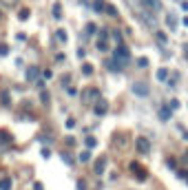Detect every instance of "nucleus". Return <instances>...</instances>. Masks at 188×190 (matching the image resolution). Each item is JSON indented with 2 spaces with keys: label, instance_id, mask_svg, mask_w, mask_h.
I'll use <instances>...</instances> for the list:
<instances>
[{
  "label": "nucleus",
  "instance_id": "f257e3e1",
  "mask_svg": "<svg viewBox=\"0 0 188 190\" xmlns=\"http://www.w3.org/2000/svg\"><path fill=\"white\" fill-rule=\"evenodd\" d=\"M135 148H137L139 153H144V155H146V153L151 150V141H148L146 137H137V139H135Z\"/></svg>",
  "mask_w": 188,
  "mask_h": 190
},
{
  "label": "nucleus",
  "instance_id": "f03ea898",
  "mask_svg": "<svg viewBox=\"0 0 188 190\" xmlns=\"http://www.w3.org/2000/svg\"><path fill=\"white\" fill-rule=\"evenodd\" d=\"M115 58L117 60H120V62H128V49H126V46L124 44H120V46H117V49H115Z\"/></svg>",
  "mask_w": 188,
  "mask_h": 190
},
{
  "label": "nucleus",
  "instance_id": "7ed1b4c3",
  "mask_svg": "<svg viewBox=\"0 0 188 190\" xmlns=\"http://www.w3.org/2000/svg\"><path fill=\"white\" fill-rule=\"evenodd\" d=\"M133 93H137V95H142V97H144V95H148V88H146L144 82H135L133 84Z\"/></svg>",
  "mask_w": 188,
  "mask_h": 190
},
{
  "label": "nucleus",
  "instance_id": "20e7f679",
  "mask_svg": "<svg viewBox=\"0 0 188 190\" xmlns=\"http://www.w3.org/2000/svg\"><path fill=\"white\" fill-rule=\"evenodd\" d=\"M171 115H173V108H171V106H161V108H159V120H161V122H168Z\"/></svg>",
  "mask_w": 188,
  "mask_h": 190
},
{
  "label": "nucleus",
  "instance_id": "39448f33",
  "mask_svg": "<svg viewBox=\"0 0 188 190\" xmlns=\"http://www.w3.org/2000/svg\"><path fill=\"white\" fill-rule=\"evenodd\" d=\"M131 170H133V173H135V170L139 173V175H137V179H139V181H144V179H146V170H144L139 164H131Z\"/></svg>",
  "mask_w": 188,
  "mask_h": 190
},
{
  "label": "nucleus",
  "instance_id": "423d86ee",
  "mask_svg": "<svg viewBox=\"0 0 188 190\" xmlns=\"http://www.w3.org/2000/svg\"><path fill=\"white\" fill-rule=\"evenodd\" d=\"M106 111H108V106H106V102H104V100L95 102V115H104Z\"/></svg>",
  "mask_w": 188,
  "mask_h": 190
},
{
  "label": "nucleus",
  "instance_id": "0eeeda50",
  "mask_svg": "<svg viewBox=\"0 0 188 190\" xmlns=\"http://www.w3.org/2000/svg\"><path fill=\"white\" fill-rule=\"evenodd\" d=\"M104 170H106V157H100V159H98V164H95V173H98V175H102Z\"/></svg>",
  "mask_w": 188,
  "mask_h": 190
},
{
  "label": "nucleus",
  "instance_id": "6e6552de",
  "mask_svg": "<svg viewBox=\"0 0 188 190\" xmlns=\"http://www.w3.org/2000/svg\"><path fill=\"white\" fill-rule=\"evenodd\" d=\"M11 186H13L11 177H2V179H0V190H11Z\"/></svg>",
  "mask_w": 188,
  "mask_h": 190
},
{
  "label": "nucleus",
  "instance_id": "1a4fd4ad",
  "mask_svg": "<svg viewBox=\"0 0 188 190\" xmlns=\"http://www.w3.org/2000/svg\"><path fill=\"white\" fill-rule=\"evenodd\" d=\"M38 78V66H29L27 69V80H36Z\"/></svg>",
  "mask_w": 188,
  "mask_h": 190
},
{
  "label": "nucleus",
  "instance_id": "9d476101",
  "mask_svg": "<svg viewBox=\"0 0 188 190\" xmlns=\"http://www.w3.org/2000/svg\"><path fill=\"white\" fill-rule=\"evenodd\" d=\"M104 7H106V2H104V0H93V9H95V11H104Z\"/></svg>",
  "mask_w": 188,
  "mask_h": 190
},
{
  "label": "nucleus",
  "instance_id": "9b49d317",
  "mask_svg": "<svg viewBox=\"0 0 188 190\" xmlns=\"http://www.w3.org/2000/svg\"><path fill=\"white\" fill-rule=\"evenodd\" d=\"M53 18H55V20H60V18H62V7H60V2H55V5H53Z\"/></svg>",
  "mask_w": 188,
  "mask_h": 190
},
{
  "label": "nucleus",
  "instance_id": "f8f14e48",
  "mask_svg": "<svg viewBox=\"0 0 188 190\" xmlns=\"http://www.w3.org/2000/svg\"><path fill=\"white\" fill-rule=\"evenodd\" d=\"M157 80H168V69H159L157 71Z\"/></svg>",
  "mask_w": 188,
  "mask_h": 190
},
{
  "label": "nucleus",
  "instance_id": "ddd939ff",
  "mask_svg": "<svg viewBox=\"0 0 188 190\" xmlns=\"http://www.w3.org/2000/svg\"><path fill=\"white\" fill-rule=\"evenodd\" d=\"M104 11H106V13H108L111 18H115V16H117V9H115L113 5H106V7H104Z\"/></svg>",
  "mask_w": 188,
  "mask_h": 190
},
{
  "label": "nucleus",
  "instance_id": "4468645a",
  "mask_svg": "<svg viewBox=\"0 0 188 190\" xmlns=\"http://www.w3.org/2000/svg\"><path fill=\"white\" fill-rule=\"evenodd\" d=\"M84 144H86V148H95L98 141H95V137H86V139H84Z\"/></svg>",
  "mask_w": 188,
  "mask_h": 190
},
{
  "label": "nucleus",
  "instance_id": "2eb2a0df",
  "mask_svg": "<svg viewBox=\"0 0 188 190\" xmlns=\"http://www.w3.org/2000/svg\"><path fill=\"white\" fill-rule=\"evenodd\" d=\"M78 159H80L82 164H86V161L91 159V153H89V150H84V153H80V157H78Z\"/></svg>",
  "mask_w": 188,
  "mask_h": 190
},
{
  "label": "nucleus",
  "instance_id": "dca6fc26",
  "mask_svg": "<svg viewBox=\"0 0 188 190\" xmlns=\"http://www.w3.org/2000/svg\"><path fill=\"white\" fill-rule=\"evenodd\" d=\"M95 31H98V27L93 25V22H89V25H86V36H93Z\"/></svg>",
  "mask_w": 188,
  "mask_h": 190
},
{
  "label": "nucleus",
  "instance_id": "f3484780",
  "mask_svg": "<svg viewBox=\"0 0 188 190\" xmlns=\"http://www.w3.org/2000/svg\"><path fill=\"white\" fill-rule=\"evenodd\" d=\"M155 38H157V42H166V33H164V31H155Z\"/></svg>",
  "mask_w": 188,
  "mask_h": 190
},
{
  "label": "nucleus",
  "instance_id": "a211bd4d",
  "mask_svg": "<svg viewBox=\"0 0 188 190\" xmlns=\"http://www.w3.org/2000/svg\"><path fill=\"white\" fill-rule=\"evenodd\" d=\"M62 161L69 164V166H73V159H71V155H69V153H62Z\"/></svg>",
  "mask_w": 188,
  "mask_h": 190
},
{
  "label": "nucleus",
  "instance_id": "6ab92c4d",
  "mask_svg": "<svg viewBox=\"0 0 188 190\" xmlns=\"http://www.w3.org/2000/svg\"><path fill=\"white\" fill-rule=\"evenodd\" d=\"M55 33H58V40H60V42H66V31H64V29H60V31H55Z\"/></svg>",
  "mask_w": 188,
  "mask_h": 190
},
{
  "label": "nucleus",
  "instance_id": "aec40b11",
  "mask_svg": "<svg viewBox=\"0 0 188 190\" xmlns=\"http://www.w3.org/2000/svg\"><path fill=\"white\" fill-rule=\"evenodd\" d=\"M82 73H84V75H91V73H93V66H91V64H84V66H82Z\"/></svg>",
  "mask_w": 188,
  "mask_h": 190
},
{
  "label": "nucleus",
  "instance_id": "412c9836",
  "mask_svg": "<svg viewBox=\"0 0 188 190\" xmlns=\"http://www.w3.org/2000/svg\"><path fill=\"white\" fill-rule=\"evenodd\" d=\"M137 66H142V69L148 66V60H146V58H137Z\"/></svg>",
  "mask_w": 188,
  "mask_h": 190
},
{
  "label": "nucleus",
  "instance_id": "4be33fe9",
  "mask_svg": "<svg viewBox=\"0 0 188 190\" xmlns=\"http://www.w3.org/2000/svg\"><path fill=\"white\" fill-rule=\"evenodd\" d=\"M113 40H115L117 44H122V36H120V31H113Z\"/></svg>",
  "mask_w": 188,
  "mask_h": 190
},
{
  "label": "nucleus",
  "instance_id": "5701e85b",
  "mask_svg": "<svg viewBox=\"0 0 188 190\" xmlns=\"http://www.w3.org/2000/svg\"><path fill=\"white\" fill-rule=\"evenodd\" d=\"M9 53V46L7 44H0V55H7Z\"/></svg>",
  "mask_w": 188,
  "mask_h": 190
},
{
  "label": "nucleus",
  "instance_id": "b1692460",
  "mask_svg": "<svg viewBox=\"0 0 188 190\" xmlns=\"http://www.w3.org/2000/svg\"><path fill=\"white\" fill-rule=\"evenodd\" d=\"M166 22H168V27H177V20H175V18H173V16H171V18H168V20H166Z\"/></svg>",
  "mask_w": 188,
  "mask_h": 190
},
{
  "label": "nucleus",
  "instance_id": "393cba45",
  "mask_svg": "<svg viewBox=\"0 0 188 190\" xmlns=\"http://www.w3.org/2000/svg\"><path fill=\"white\" fill-rule=\"evenodd\" d=\"M106 38H108V31L102 29V31H100V40H106Z\"/></svg>",
  "mask_w": 188,
  "mask_h": 190
},
{
  "label": "nucleus",
  "instance_id": "a878e982",
  "mask_svg": "<svg viewBox=\"0 0 188 190\" xmlns=\"http://www.w3.org/2000/svg\"><path fill=\"white\" fill-rule=\"evenodd\" d=\"M42 157H44V159H49V157H51V150H49V148H44V150H42Z\"/></svg>",
  "mask_w": 188,
  "mask_h": 190
},
{
  "label": "nucleus",
  "instance_id": "bb28decb",
  "mask_svg": "<svg viewBox=\"0 0 188 190\" xmlns=\"http://www.w3.org/2000/svg\"><path fill=\"white\" fill-rule=\"evenodd\" d=\"M168 106H171V108H173V111H175V108H179V102H177V100H173V102H171V104H168Z\"/></svg>",
  "mask_w": 188,
  "mask_h": 190
},
{
  "label": "nucleus",
  "instance_id": "cd10ccee",
  "mask_svg": "<svg viewBox=\"0 0 188 190\" xmlns=\"http://www.w3.org/2000/svg\"><path fill=\"white\" fill-rule=\"evenodd\" d=\"M27 18H29V11L25 9V11H22V13H20V20H27Z\"/></svg>",
  "mask_w": 188,
  "mask_h": 190
},
{
  "label": "nucleus",
  "instance_id": "c85d7f7f",
  "mask_svg": "<svg viewBox=\"0 0 188 190\" xmlns=\"http://www.w3.org/2000/svg\"><path fill=\"white\" fill-rule=\"evenodd\" d=\"M78 190H86V183L84 181H78Z\"/></svg>",
  "mask_w": 188,
  "mask_h": 190
},
{
  "label": "nucleus",
  "instance_id": "c756f323",
  "mask_svg": "<svg viewBox=\"0 0 188 190\" xmlns=\"http://www.w3.org/2000/svg\"><path fill=\"white\" fill-rule=\"evenodd\" d=\"M33 190H42V186L40 183H33Z\"/></svg>",
  "mask_w": 188,
  "mask_h": 190
},
{
  "label": "nucleus",
  "instance_id": "7c9ffc66",
  "mask_svg": "<svg viewBox=\"0 0 188 190\" xmlns=\"http://www.w3.org/2000/svg\"><path fill=\"white\" fill-rule=\"evenodd\" d=\"M186 58H188V46H186Z\"/></svg>",
  "mask_w": 188,
  "mask_h": 190
},
{
  "label": "nucleus",
  "instance_id": "2f4dec72",
  "mask_svg": "<svg viewBox=\"0 0 188 190\" xmlns=\"http://www.w3.org/2000/svg\"><path fill=\"white\" fill-rule=\"evenodd\" d=\"M186 159H188V153H186Z\"/></svg>",
  "mask_w": 188,
  "mask_h": 190
}]
</instances>
